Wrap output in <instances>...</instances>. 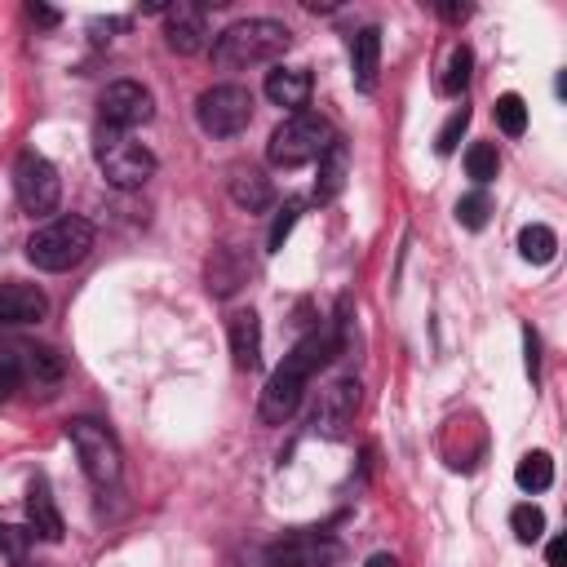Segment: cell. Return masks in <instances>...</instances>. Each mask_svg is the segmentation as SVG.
I'll return each instance as SVG.
<instances>
[{
	"label": "cell",
	"instance_id": "obj_1",
	"mask_svg": "<svg viewBox=\"0 0 567 567\" xmlns=\"http://www.w3.org/2000/svg\"><path fill=\"white\" fill-rule=\"evenodd\" d=\"M346 311H350V297H342L333 324L319 328V333H306L302 342L284 355V364L271 373V381H266V390H262V404H257L266 426H284V421L297 412V404H302L311 373H319L328 359L342 355V346H346Z\"/></svg>",
	"mask_w": 567,
	"mask_h": 567
},
{
	"label": "cell",
	"instance_id": "obj_2",
	"mask_svg": "<svg viewBox=\"0 0 567 567\" xmlns=\"http://www.w3.org/2000/svg\"><path fill=\"white\" fill-rule=\"evenodd\" d=\"M293 45V32L275 18H244V23L226 27L213 40V63L218 67H257V63H275L284 49Z\"/></svg>",
	"mask_w": 567,
	"mask_h": 567
},
{
	"label": "cell",
	"instance_id": "obj_3",
	"mask_svg": "<svg viewBox=\"0 0 567 567\" xmlns=\"http://www.w3.org/2000/svg\"><path fill=\"white\" fill-rule=\"evenodd\" d=\"M94 249V226L85 218H54L45 222L40 231L27 240V257H32V266L40 271H71V266H80Z\"/></svg>",
	"mask_w": 567,
	"mask_h": 567
},
{
	"label": "cell",
	"instance_id": "obj_4",
	"mask_svg": "<svg viewBox=\"0 0 567 567\" xmlns=\"http://www.w3.org/2000/svg\"><path fill=\"white\" fill-rule=\"evenodd\" d=\"M94 160H98L102 178L120 191H138L142 182L156 173V156H151L142 142H133L129 133L107 129V125H98V133H94Z\"/></svg>",
	"mask_w": 567,
	"mask_h": 567
},
{
	"label": "cell",
	"instance_id": "obj_5",
	"mask_svg": "<svg viewBox=\"0 0 567 567\" xmlns=\"http://www.w3.org/2000/svg\"><path fill=\"white\" fill-rule=\"evenodd\" d=\"M328 142H333V129H328L324 116H315V111H293V116L271 133V142H266V160H271L275 169H297V164H311L324 156Z\"/></svg>",
	"mask_w": 567,
	"mask_h": 567
},
{
	"label": "cell",
	"instance_id": "obj_6",
	"mask_svg": "<svg viewBox=\"0 0 567 567\" xmlns=\"http://www.w3.org/2000/svg\"><path fill=\"white\" fill-rule=\"evenodd\" d=\"M67 439H71V448H76L85 474L98 483V488H107V483L120 479V443L102 421H94V417L67 421Z\"/></svg>",
	"mask_w": 567,
	"mask_h": 567
},
{
	"label": "cell",
	"instance_id": "obj_7",
	"mask_svg": "<svg viewBox=\"0 0 567 567\" xmlns=\"http://www.w3.org/2000/svg\"><path fill=\"white\" fill-rule=\"evenodd\" d=\"M195 120L209 138H235L253 120V94L244 85H213L195 102Z\"/></svg>",
	"mask_w": 567,
	"mask_h": 567
},
{
	"label": "cell",
	"instance_id": "obj_8",
	"mask_svg": "<svg viewBox=\"0 0 567 567\" xmlns=\"http://www.w3.org/2000/svg\"><path fill=\"white\" fill-rule=\"evenodd\" d=\"M14 191H18V204H23L32 218H45V213L58 209L63 182H58V169L40 156V151H23L14 164Z\"/></svg>",
	"mask_w": 567,
	"mask_h": 567
},
{
	"label": "cell",
	"instance_id": "obj_9",
	"mask_svg": "<svg viewBox=\"0 0 567 567\" xmlns=\"http://www.w3.org/2000/svg\"><path fill=\"white\" fill-rule=\"evenodd\" d=\"M98 111H102V125L107 129L129 133L156 116V102H151V89H142L138 80H116V85L102 89Z\"/></svg>",
	"mask_w": 567,
	"mask_h": 567
},
{
	"label": "cell",
	"instance_id": "obj_10",
	"mask_svg": "<svg viewBox=\"0 0 567 567\" xmlns=\"http://www.w3.org/2000/svg\"><path fill=\"white\" fill-rule=\"evenodd\" d=\"M337 559H342V545L324 532H293L266 545V567H333Z\"/></svg>",
	"mask_w": 567,
	"mask_h": 567
},
{
	"label": "cell",
	"instance_id": "obj_11",
	"mask_svg": "<svg viewBox=\"0 0 567 567\" xmlns=\"http://www.w3.org/2000/svg\"><path fill=\"white\" fill-rule=\"evenodd\" d=\"M359 412V381H333V386L319 395L315 408V435L324 439H342L346 426L355 421Z\"/></svg>",
	"mask_w": 567,
	"mask_h": 567
},
{
	"label": "cell",
	"instance_id": "obj_12",
	"mask_svg": "<svg viewBox=\"0 0 567 567\" xmlns=\"http://www.w3.org/2000/svg\"><path fill=\"white\" fill-rule=\"evenodd\" d=\"M49 311V297L36 284H0V328H23V324H40Z\"/></svg>",
	"mask_w": 567,
	"mask_h": 567
},
{
	"label": "cell",
	"instance_id": "obj_13",
	"mask_svg": "<svg viewBox=\"0 0 567 567\" xmlns=\"http://www.w3.org/2000/svg\"><path fill=\"white\" fill-rule=\"evenodd\" d=\"M164 14H169V23H164V40H169V49H178V54H200V49L209 45V18H204V9L169 5Z\"/></svg>",
	"mask_w": 567,
	"mask_h": 567
},
{
	"label": "cell",
	"instance_id": "obj_14",
	"mask_svg": "<svg viewBox=\"0 0 567 567\" xmlns=\"http://www.w3.org/2000/svg\"><path fill=\"white\" fill-rule=\"evenodd\" d=\"M18 359H23V386L40 390V395H54L58 386H63V355L49 346H18Z\"/></svg>",
	"mask_w": 567,
	"mask_h": 567
},
{
	"label": "cell",
	"instance_id": "obj_15",
	"mask_svg": "<svg viewBox=\"0 0 567 567\" xmlns=\"http://www.w3.org/2000/svg\"><path fill=\"white\" fill-rule=\"evenodd\" d=\"M226 337H231L235 368L253 373V368L262 364V324H257V311H235L226 319Z\"/></svg>",
	"mask_w": 567,
	"mask_h": 567
},
{
	"label": "cell",
	"instance_id": "obj_16",
	"mask_svg": "<svg viewBox=\"0 0 567 567\" xmlns=\"http://www.w3.org/2000/svg\"><path fill=\"white\" fill-rule=\"evenodd\" d=\"M27 519H32V536H40V541H63V514H58L45 474H36L32 488H27Z\"/></svg>",
	"mask_w": 567,
	"mask_h": 567
},
{
	"label": "cell",
	"instance_id": "obj_17",
	"mask_svg": "<svg viewBox=\"0 0 567 567\" xmlns=\"http://www.w3.org/2000/svg\"><path fill=\"white\" fill-rule=\"evenodd\" d=\"M346 169H350V147H346V138H333L324 147V156H319V178H315V200L319 204H328V200L342 195Z\"/></svg>",
	"mask_w": 567,
	"mask_h": 567
},
{
	"label": "cell",
	"instance_id": "obj_18",
	"mask_svg": "<svg viewBox=\"0 0 567 567\" xmlns=\"http://www.w3.org/2000/svg\"><path fill=\"white\" fill-rule=\"evenodd\" d=\"M377 71H381V32L377 27H364L350 45V76H355V89L373 94L377 89Z\"/></svg>",
	"mask_w": 567,
	"mask_h": 567
},
{
	"label": "cell",
	"instance_id": "obj_19",
	"mask_svg": "<svg viewBox=\"0 0 567 567\" xmlns=\"http://www.w3.org/2000/svg\"><path fill=\"white\" fill-rule=\"evenodd\" d=\"M266 98L275 107H288V111H302L306 98H311V76L306 71H293V67H275L266 76Z\"/></svg>",
	"mask_w": 567,
	"mask_h": 567
},
{
	"label": "cell",
	"instance_id": "obj_20",
	"mask_svg": "<svg viewBox=\"0 0 567 567\" xmlns=\"http://www.w3.org/2000/svg\"><path fill=\"white\" fill-rule=\"evenodd\" d=\"M249 280V262H244L235 249H218L209 262V293L213 297H231L235 288Z\"/></svg>",
	"mask_w": 567,
	"mask_h": 567
},
{
	"label": "cell",
	"instance_id": "obj_21",
	"mask_svg": "<svg viewBox=\"0 0 567 567\" xmlns=\"http://www.w3.org/2000/svg\"><path fill=\"white\" fill-rule=\"evenodd\" d=\"M231 200L240 204V209H249V213H262L266 204H271V182H266L257 169L235 173L231 178Z\"/></svg>",
	"mask_w": 567,
	"mask_h": 567
},
{
	"label": "cell",
	"instance_id": "obj_22",
	"mask_svg": "<svg viewBox=\"0 0 567 567\" xmlns=\"http://www.w3.org/2000/svg\"><path fill=\"white\" fill-rule=\"evenodd\" d=\"M519 253H523V262H532V266L554 262V253H559V235H554L550 226H541V222L523 226L519 231Z\"/></svg>",
	"mask_w": 567,
	"mask_h": 567
},
{
	"label": "cell",
	"instance_id": "obj_23",
	"mask_svg": "<svg viewBox=\"0 0 567 567\" xmlns=\"http://www.w3.org/2000/svg\"><path fill=\"white\" fill-rule=\"evenodd\" d=\"M514 483H519L523 492H545L554 483V461L550 452H528V457L519 461V470H514Z\"/></svg>",
	"mask_w": 567,
	"mask_h": 567
},
{
	"label": "cell",
	"instance_id": "obj_24",
	"mask_svg": "<svg viewBox=\"0 0 567 567\" xmlns=\"http://www.w3.org/2000/svg\"><path fill=\"white\" fill-rule=\"evenodd\" d=\"M497 169H501V156H497L492 142H474V147L466 151V173L474 178V187H479V191L497 178Z\"/></svg>",
	"mask_w": 567,
	"mask_h": 567
},
{
	"label": "cell",
	"instance_id": "obj_25",
	"mask_svg": "<svg viewBox=\"0 0 567 567\" xmlns=\"http://www.w3.org/2000/svg\"><path fill=\"white\" fill-rule=\"evenodd\" d=\"M470 67H474L470 49H466V45H457V49H452V54H448V67H443V76H439V94L457 98L461 89L470 85Z\"/></svg>",
	"mask_w": 567,
	"mask_h": 567
},
{
	"label": "cell",
	"instance_id": "obj_26",
	"mask_svg": "<svg viewBox=\"0 0 567 567\" xmlns=\"http://www.w3.org/2000/svg\"><path fill=\"white\" fill-rule=\"evenodd\" d=\"M497 125L510 133V138H523V129H528V102L519 94H501L497 98Z\"/></svg>",
	"mask_w": 567,
	"mask_h": 567
},
{
	"label": "cell",
	"instance_id": "obj_27",
	"mask_svg": "<svg viewBox=\"0 0 567 567\" xmlns=\"http://www.w3.org/2000/svg\"><path fill=\"white\" fill-rule=\"evenodd\" d=\"M488 213H492L488 191H470L457 200V222L466 226V231H483V226H488Z\"/></svg>",
	"mask_w": 567,
	"mask_h": 567
},
{
	"label": "cell",
	"instance_id": "obj_28",
	"mask_svg": "<svg viewBox=\"0 0 567 567\" xmlns=\"http://www.w3.org/2000/svg\"><path fill=\"white\" fill-rule=\"evenodd\" d=\"M510 528L514 536H519L523 545H532V541H541V532H545V514L536 510V505H514V514H510Z\"/></svg>",
	"mask_w": 567,
	"mask_h": 567
},
{
	"label": "cell",
	"instance_id": "obj_29",
	"mask_svg": "<svg viewBox=\"0 0 567 567\" xmlns=\"http://www.w3.org/2000/svg\"><path fill=\"white\" fill-rule=\"evenodd\" d=\"M297 218H302V200H288L284 209L275 213V222H271V235H266V249H271V253H280L284 244H288V235H293Z\"/></svg>",
	"mask_w": 567,
	"mask_h": 567
},
{
	"label": "cell",
	"instance_id": "obj_30",
	"mask_svg": "<svg viewBox=\"0 0 567 567\" xmlns=\"http://www.w3.org/2000/svg\"><path fill=\"white\" fill-rule=\"evenodd\" d=\"M466 129H470V107L461 102V107L448 116V125L439 129V138H435V151H439V156H452V151H457V142H461V133H466Z\"/></svg>",
	"mask_w": 567,
	"mask_h": 567
},
{
	"label": "cell",
	"instance_id": "obj_31",
	"mask_svg": "<svg viewBox=\"0 0 567 567\" xmlns=\"http://www.w3.org/2000/svg\"><path fill=\"white\" fill-rule=\"evenodd\" d=\"M18 386H23V359H18V350L0 346V399H9Z\"/></svg>",
	"mask_w": 567,
	"mask_h": 567
},
{
	"label": "cell",
	"instance_id": "obj_32",
	"mask_svg": "<svg viewBox=\"0 0 567 567\" xmlns=\"http://www.w3.org/2000/svg\"><path fill=\"white\" fill-rule=\"evenodd\" d=\"M27 545H32V532L27 528H0V554H5L9 563H23Z\"/></svg>",
	"mask_w": 567,
	"mask_h": 567
},
{
	"label": "cell",
	"instance_id": "obj_33",
	"mask_svg": "<svg viewBox=\"0 0 567 567\" xmlns=\"http://www.w3.org/2000/svg\"><path fill=\"white\" fill-rule=\"evenodd\" d=\"M523 346H528V377L536 381V377H541V359H536V350H541V346H536V333H532V328H523Z\"/></svg>",
	"mask_w": 567,
	"mask_h": 567
},
{
	"label": "cell",
	"instance_id": "obj_34",
	"mask_svg": "<svg viewBox=\"0 0 567 567\" xmlns=\"http://www.w3.org/2000/svg\"><path fill=\"white\" fill-rule=\"evenodd\" d=\"M27 18H32V23H40V27H54V23H58V9L32 5V9H27Z\"/></svg>",
	"mask_w": 567,
	"mask_h": 567
},
{
	"label": "cell",
	"instance_id": "obj_35",
	"mask_svg": "<svg viewBox=\"0 0 567 567\" xmlns=\"http://www.w3.org/2000/svg\"><path fill=\"white\" fill-rule=\"evenodd\" d=\"M545 559H550V567H563V563H567V541H563V536L545 545Z\"/></svg>",
	"mask_w": 567,
	"mask_h": 567
},
{
	"label": "cell",
	"instance_id": "obj_36",
	"mask_svg": "<svg viewBox=\"0 0 567 567\" xmlns=\"http://www.w3.org/2000/svg\"><path fill=\"white\" fill-rule=\"evenodd\" d=\"M364 567H395V559H390V554H373Z\"/></svg>",
	"mask_w": 567,
	"mask_h": 567
}]
</instances>
